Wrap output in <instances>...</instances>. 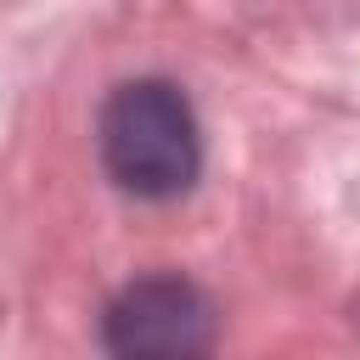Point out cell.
<instances>
[{"instance_id": "obj_1", "label": "cell", "mask_w": 360, "mask_h": 360, "mask_svg": "<svg viewBox=\"0 0 360 360\" xmlns=\"http://www.w3.org/2000/svg\"><path fill=\"white\" fill-rule=\"evenodd\" d=\"M101 163L135 197H180L202 169L191 101L169 79H129L101 107Z\"/></svg>"}, {"instance_id": "obj_2", "label": "cell", "mask_w": 360, "mask_h": 360, "mask_svg": "<svg viewBox=\"0 0 360 360\" xmlns=\"http://www.w3.org/2000/svg\"><path fill=\"white\" fill-rule=\"evenodd\" d=\"M101 338L112 360H208L214 304L186 276H141L107 304Z\"/></svg>"}]
</instances>
